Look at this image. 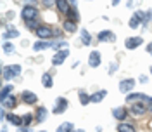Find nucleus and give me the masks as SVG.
<instances>
[{"label": "nucleus", "instance_id": "obj_42", "mask_svg": "<svg viewBox=\"0 0 152 132\" xmlns=\"http://www.w3.org/2000/svg\"><path fill=\"white\" fill-rule=\"evenodd\" d=\"M42 132H45V131H42Z\"/></svg>", "mask_w": 152, "mask_h": 132}, {"label": "nucleus", "instance_id": "obj_6", "mask_svg": "<svg viewBox=\"0 0 152 132\" xmlns=\"http://www.w3.org/2000/svg\"><path fill=\"white\" fill-rule=\"evenodd\" d=\"M133 87H135V80H133V78L121 80V82H119V92H123V94H130V92L133 90Z\"/></svg>", "mask_w": 152, "mask_h": 132}, {"label": "nucleus", "instance_id": "obj_32", "mask_svg": "<svg viewBox=\"0 0 152 132\" xmlns=\"http://www.w3.org/2000/svg\"><path fill=\"white\" fill-rule=\"evenodd\" d=\"M31 120H33V116H31V113H26L24 116H23V122H24V125L28 127L29 123H31Z\"/></svg>", "mask_w": 152, "mask_h": 132}, {"label": "nucleus", "instance_id": "obj_33", "mask_svg": "<svg viewBox=\"0 0 152 132\" xmlns=\"http://www.w3.org/2000/svg\"><path fill=\"white\" fill-rule=\"evenodd\" d=\"M26 26H28L29 30H35V31H37L38 28H40V26L37 24V21H29V23H26Z\"/></svg>", "mask_w": 152, "mask_h": 132}, {"label": "nucleus", "instance_id": "obj_11", "mask_svg": "<svg viewBox=\"0 0 152 132\" xmlns=\"http://www.w3.org/2000/svg\"><path fill=\"white\" fill-rule=\"evenodd\" d=\"M5 118H7V122H9V123L16 125V127H23V125H24V122H23V116H19V115L10 113V115H7Z\"/></svg>", "mask_w": 152, "mask_h": 132}, {"label": "nucleus", "instance_id": "obj_25", "mask_svg": "<svg viewBox=\"0 0 152 132\" xmlns=\"http://www.w3.org/2000/svg\"><path fill=\"white\" fill-rule=\"evenodd\" d=\"M80 103L83 104V106H85V104H88V103H92V99H90V97H92V96H88L85 92V90H80Z\"/></svg>", "mask_w": 152, "mask_h": 132}, {"label": "nucleus", "instance_id": "obj_38", "mask_svg": "<svg viewBox=\"0 0 152 132\" xmlns=\"http://www.w3.org/2000/svg\"><path fill=\"white\" fill-rule=\"evenodd\" d=\"M2 132H7V129H5V125H4V127H2Z\"/></svg>", "mask_w": 152, "mask_h": 132}, {"label": "nucleus", "instance_id": "obj_7", "mask_svg": "<svg viewBox=\"0 0 152 132\" xmlns=\"http://www.w3.org/2000/svg\"><path fill=\"white\" fill-rule=\"evenodd\" d=\"M67 56H69V49H64V50H59L57 54H54V57H52V65H62L64 61L67 59Z\"/></svg>", "mask_w": 152, "mask_h": 132}, {"label": "nucleus", "instance_id": "obj_17", "mask_svg": "<svg viewBox=\"0 0 152 132\" xmlns=\"http://www.w3.org/2000/svg\"><path fill=\"white\" fill-rule=\"evenodd\" d=\"M66 16H67L69 21H75V23L80 19V16H78V9H76V2H71V10L67 12Z\"/></svg>", "mask_w": 152, "mask_h": 132}, {"label": "nucleus", "instance_id": "obj_9", "mask_svg": "<svg viewBox=\"0 0 152 132\" xmlns=\"http://www.w3.org/2000/svg\"><path fill=\"white\" fill-rule=\"evenodd\" d=\"M88 66L90 68H99L100 66V52L99 50H92L88 56Z\"/></svg>", "mask_w": 152, "mask_h": 132}, {"label": "nucleus", "instance_id": "obj_18", "mask_svg": "<svg viewBox=\"0 0 152 132\" xmlns=\"http://www.w3.org/2000/svg\"><path fill=\"white\" fill-rule=\"evenodd\" d=\"M47 108H45V106H40V108H38L37 110V116H35V118H37V122H45V120H47Z\"/></svg>", "mask_w": 152, "mask_h": 132}, {"label": "nucleus", "instance_id": "obj_24", "mask_svg": "<svg viewBox=\"0 0 152 132\" xmlns=\"http://www.w3.org/2000/svg\"><path fill=\"white\" fill-rule=\"evenodd\" d=\"M64 30H66L67 33H75V31H76V23H75V21L66 19V21H64Z\"/></svg>", "mask_w": 152, "mask_h": 132}, {"label": "nucleus", "instance_id": "obj_37", "mask_svg": "<svg viewBox=\"0 0 152 132\" xmlns=\"http://www.w3.org/2000/svg\"><path fill=\"white\" fill-rule=\"evenodd\" d=\"M43 4H45L47 7H52V4H56V2H50V0H47V2H43Z\"/></svg>", "mask_w": 152, "mask_h": 132}, {"label": "nucleus", "instance_id": "obj_20", "mask_svg": "<svg viewBox=\"0 0 152 132\" xmlns=\"http://www.w3.org/2000/svg\"><path fill=\"white\" fill-rule=\"evenodd\" d=\"M105 96H107V90H97L95 94H92L90 99H92V103H100Z\"/></svg>", "mask_w": 152, "mask_h": 132}, {"label": "nucleus", "instance_id": "obj_2", "mask_svg": "<svg viewBox=\"0 0 152 132\" xmlns=\"http://www.w3.org/2000/svg\"><path fill=\"white\" fill-rule=\"evenodd\" d=\"M54 31H56V30L48 28V26H40V28H38L37 31H35V33H37L38 40H50V38L56 35Z\"/></svg>", "mask_w": 152, "mask_h": 132}, {"label": "nucleus", "instance_id": "obj_30", "mask_svg": "<svg viewBox=\"0 0 152 132\" xmlns=\"http://www.w3.org/2000/svg\"><path fill=\"white\" fill-rule=\"evenodd\" d=\"M4 52H5V54H14V50H16V47H14V45H12V44H10V42H4Z\"/></svg>", "mask_w": 152, "mask_h": 132}, {"label": "nucleus", "instance_id": "obj_29", "mask_svg": "<svg viewBox=\"0 0 152 132\" xmlns=\"http://www.w3.org/2000/svg\"><path fill=\"white\" fill-rule=\"evenodd\" d=\"M81 40H83V44H85V45H90L92 37H90V33H88L86 30H81Z\"/></svg>", "mask_w": 152, "mask_h": 132}, {"label": "nucleus", "instance_id": "obj_28", "mask_svg": "<svg viewBox=\"0 0 152 132\" xmlns=\"http://www.w3.org/2000/svg\"><path fill=\"white\" fill-rule=\"evenodd\" d=\"M10 92H12V85H4V89H2V94H0L2 101H4V99H7Z\"/></svg>", "mask_w": 152, "mask_h": 132}, {"label": "nucleus", "instance_id": "obj_27", "mask_svg": "<svg viewBox=\"0 0 152 132\" xmlns=\"http://www.w3.org/2000/svg\"><path fill=\"white\" fill-rule=\"evenodd\" d=\"M2 37L5 38V40H9V38H16V37H19V31H18L16 28H10L9 31H5Z\"/></svg>", "mask_w": 152, "mask_h": 132}, {"label": "nucleus", "instance_id": "obj_34", "mask_svg": "<svg viewBox=\"0 0 152 132\" xmlns=\"http://www.w3.org/2000/svg\"><path fill=\"white\" fill-rule=\"evenodd\" d=\"M64 45H67L66 42H59V44H54V47H56V49H62ZM62 50H64V49H62Z\"/></svg>", "mask_w": 152, "mask_h": 132}, {"label": "nucleus", "instance_id": "obj_15", "mask_svg": "<svg viewBox=\"0 0 152 132\" xmlns=\"http://www.w3.org/2000/svg\"><path fill=\"white\" fill-rule=\"evenodd\" d=\"M56 5H57V9L61 10L62 14H67V12L71 10V2H66V0H57Z\"/></svg>", "mask_w": 152, "mask_h": 132}, {"label": "nucleus", "instance_id": "obj_40", "mask_svg": "<svg viewBox=\"0 0 152 132\" xmlns=\"http://www.w3.org/2000/svg\"><path fill=\"white\" fill-rule=\"evenodd\" d=\"M151 75H152V66H151Z\"/></svg>", "mask_w": 152, "mask_h": 132}, {"label": "nucleus", "instance_id": "obj_8", "mask_svg": "<svg viewBox=\"0 0 152 132\" xmlns=\"http://www.w3.org/2000/svg\"><path fill=\"white\" fill-rule=\"evenodd\" d=\"M143 16H145L143 12H135L132 18H130V23H128V24H130V28H132V30L138 28V26L143 23Z\"/></svg>", "mask_w": 152, "mask_h": 132}, {"label": "nucleus", "instance_id": "obj_39", "mask_svg": "<svg viewBox=\"0 0 152 132\" xmlns=\"http://www.w3.org/2000/svg\"><path fill=\"white\" fill-rule=\"evenodd\" d=\"M149 110H151V113H152V104H149Z\"/></svg>", "mask_w": 152, "mask_h": 132}, {"label": "nucleus", "instance_id": "obj_22", "mask_svg": "<svg viewBox=\"0 0 152 132\" xmlns=\"http://www.w3.org/2000/svg\"><path fill=\"white\" fill-rule=\"evenodd\" d=\"M57 132H75V125H73L71 122H64V123L59 125Z\"/></svg>", "mask_w": 152, "mask_h": 132}, {"label": "nucleus", "instance_id": "obj_19", "mask_svg": "<svg viewBox=\"0 0 152 132\" xmlns=\"http://www.w3.org/2000/svg\"><path fill=\"white\" fill-rule=\"evenodd\" d=\"M137 99H145V101H149V97L145 94H140V92H133V94H128V97H126V101L128 103H137Z\"/></svg>", "mask_w": 152, "mask_h": 132}, {"label": "nucleus", "instance_id": "obj_1", "mask_svg": "<svg viewBox=\"0 0 152 132\" xmlns=\"http://www.w3.org/2000/svg\"><path fill=\"white\" fill-rule=\"evenodd\" d=\"M23 19H24V23H29V21H37L38 18V9L35 5H26L24 9H23Z\"/></svg>", "mask_w": 152, "mask_h": 132}, {"label": "nucleus", "instance_id": "obj_10", "mask_svg": "<svg viewBox=\"0 0 152 132\" xmlns=\"http://www.w3.org/2000/svg\"><path fill=\"white\" fill-rule=\"evenodd\" d=\"M99 40L100 42H114L116 40V35H114L113 31H109V30H104V31L99 33Z\"/></svg>", "mask_w": 152, "mask_h": 132}, {"label": "nucleus", "instance_id": "obj_5", "mask_svg": "<svg viewBox=\"0 0 152 132\" xmlns=\"http://www.w3.org/2000/svg\"><path fill=\"white\" fill-rule=\"evenodd\" d=\"M143 44V38L142 37H130L124 40V47L128 49V50H133V49H137L138 45H142Z\"/></svg>", "mask_w": 152, "mask_h": 132}, {"label": "nucleus", "instance_id": "obj_36", "mask_svg": "<svg viewBox=\"0 0 152 132\" xmlns=\"http://www.w3.org/2000/svg\"><path fill=\"white\" fill-rule=\"evenodd\" d=\"M147 52H149V54H152V42L147 45Z\"/></svg>", "mask_w": 152, "mask_h": 132}, {"label": "nucleus", "instance_id": "obj_21", "mask_svg": "<svg viewBox=\"0 0 152 132\" xmlns=\"http://www.w3.org/2000/svg\"><path fill=\"white\" fill-rule=\"evenodd\" d=\"M42 84H43V87H45V89H50V87H52V84H54L52 75H50V73H43V75H42Z\"/></svg>", "mask_w": 152, "mask_h": 132}, {"label": "nucleus", "instance_id": "obj_14", "mask_svg": "<svg viewBox=\"0 0 152 132\" xmlns=\"http://www.w3.org/2000/svg\"><path fill=\"white\" fill-rule=\"evenodd\" d=\"M23 101L28 103V104H35L38 101V97H37V94H33L31 90H24V92H23Z\"/></svg>", "mask_w": 152, "mask_h": 132}, {"label": "nucleus", "instance_id": "obj_12", "mask_svg": "<svg viewBox=\"0 0 152 132\" xmlns=\"http://www.w3.org/2000/svg\"><path fill=\"white\" fill-rule=\"evenodd\" d=\"M113 116L116 120H119V122H124V118H126V110H124L123 106H118V108L113 110Z\"/></svg>", "mask_w": 152, "mask_h": 132}, {"label": "nucleus", "instance_id": "obj_35", "mask_svg": "<svg viewBox=\"0 0 152 132\" xmlns=\"http://www.w3.org/2000/svg\"><path fill=\"white\" fill-rule=\"evenodd\" d=\"M18 132H29V129H28V127H21Z\"/></svg>", "mask_w": 152, "mask_h": 132}, {"label": "nucleus", "instance_id": "obj_16", "mask_svg": "<svg viewBox=\"0 0 152 132\" xmlns=\"http://www.w3.org/2000/svg\"><path fill=\"white\" fill-rule=\"evenodd\" d=\"M147 111V108H145V104H142V103H133L132 104V113L137 116V115H143Z\"/></svg>", "mask_w": 152, "mask_h": 132}, {"label": "nucleus", "instance_id": "obj_23", "mask_svg": "<svg viewBox=\"0 0 152 132\" xmlns=\"http://www.w3.org/2000/svg\"><path fill=\"white\" fill-rule=\"evenodd\" d=\"M118 132H137V131H135V127H133V125L121 122L119 125H118Z\"/></svg>", "mask_w": 152, "mask_h": 132}, {"label": "nucleus", "instance_id": "obj_4", "mask_svg": "<svg viewBox=\"0 0 152 132\" xmlns=\"http://www.w3.org/2000/svg\"><path fill=\"white\" fill-rule=\"evenodd\" d=\"M21 73V66L19 65H12V66H5L4 68V80H10L12 76H18Z\"/></svg>", "mask_w": 152, "mask_h": 132}, {"label": "nucleus", "instance_id": "obj_3", "mask_svg": "<svg viewBox=\"0 0 152 132\" xmlns=\"http://www.w3.org/2000/svg\"><path fill=\"white\" fill-rule=\"evenodd\" d=\"M67 106H69V104H67V99L61 96V97L56 99V104H54V110H52V111H54V115H61L67 110Z\"/></svg>", "mask_w": 152, "mask_h": 132}, {"label": "nucleus", "instance_id": "obj_13", "mask_svg": "<svg viewBox=\"0 0 152 132\" xmlns=\"http://www.w3.org/2000/svg\"><path fill=\"white\" fill-rule=\"evenodd\" d=\"M50 45H54V44H52V42H48V40H38L37 44L33 45V50H35V52H40V50L48 49Z\"/></svg>", "mask_w": 152, "mask_h": 132}, {"label": "nucleus", "instance_id": "obj_26", "mask_svg": "<svg viewBox=\"0 0 152 132\" xmlns=\"http://www.w3.org/2000/svg\"><path fill=\"white\" fill-rule=\"evenodd\" d=\"M2 104H4V108H14L16 106V97L14 96H9L7 99L2 101Z\"/></svg>", "mask_w": 152, "mask_h": 132}, {"label": "nucleus", "instance_id": "obj_31", "mask_svg": "<svg viewBox=\"0 0 152 132\" xmlns=\"http://www.w3.org/2000/svg\"><path fill=\"white\" fill-rule=\"evenodd\" d=\"M118 66H119V63H118V61H114V63H111V66L107 68V73H111V75H113L114 71L118 70Z\"/></svg>", "mask_w": 152, "mask_h": 132}, {"label": "nucleus", "instance_id": "obj_41", "mask_svg": "<svg viewBox=\"0 0 152 132\" xmlns=\"http://www.w3.org/2000/svg\"><path fill=\"white\" fill-rule=\"evenodd\" d=\"M78 132H85V131H78Z\"/></svg>", "mask_w": 152, "mask_h": 132}]
</instances>
